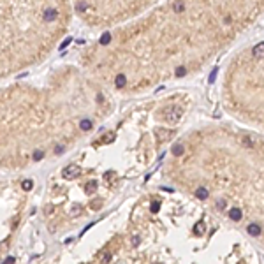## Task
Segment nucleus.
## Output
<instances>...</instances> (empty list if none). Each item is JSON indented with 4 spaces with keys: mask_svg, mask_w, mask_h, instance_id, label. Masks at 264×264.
Here are the masks:
<instances>
[{
    "mask_svg": "<svg viewBox=\"0 0 264 264\" xmlns=\"http://www.w3.org/2000/svg\"><path fill=\"white\" fill-rule=\"evenodd\" d=\"M180 118H181V109H178V107H171V109L165 111V121H169V123H178Z\"/></svg>",
    "mask_w": 264,
    "mask_h": 264,
    "instance_id": "nucleus-1",
    "label": "nucleus"
},
{
    "mask_svg": "<svg viewBox=\"0 0 264 264\" xmlns=\"http://www.w3.org/2000/svg\"><path fill=\"white\" fill-rule=\"evenodd\" d=\"M79 173H81V167L78 164H71L62 171V174H64V178H76Z\"/></svg>",
    "mask_w": 264,
    "mask_h": 264,
    "instance_id": "nucleus-2",
    "label": "nucleus"
},
{
    "mask_svg": "<svg viewBox=\"0 0 264 264\" xmlns=\"http://www.w3.org/2000/svg\"><path fill=\"white\" fill-rule=\"evenodd\" d=\"M252 57L257 58V60H264V43H259L252 50Z\"/></svg>",
    "mask_w": 264,
    "mask_h": 264,
    "instance_id": "nucleus-3",
    "label": "nucleus"
},
{
    "mask_svg": "<svg viewBox=\"0 0 264 264\" xmlns=\"http://www.w3.org/2000/svg\"><path fill=\"white\" fill-rule=\"evenodd\" d=\"M247 232H248L250 236H261L262 229H261V225H259V224H248V227H247Z\"/></svg>",
    "mask_w": 264,
    "mask_h": 264,
    "instance_id": "nucleus-4",
    "label": "nucleus"
},
{
    "mask_svg": "<svg viewBox=\"0 0 264 264\" xmlns=\"http://www.w3.org/2000/svg\"><path fill=\"white\" fill-rule=\"evenodd\" d=\"M241 217H243V213H241V210H240V208H232V210L229 211V218H231V220H234V222L241 220Z\"/></svg>",
    "mask_w": 264,
    "mask_h": 264,
    "instance_id": "nucleus-5",
    "label": "nucleus"
},
{
    "mask_svg": "<svg viewBox=\"0 0 264 264\" xmlns=\"http://www.w3.org/2000/svg\"><path fill=\"white\" fill-rule=\"evenodd\" d=\"M204 231H206V224L203 220H199L194 225V232H195V234H204Z\"/></svg>",
    "mask_w": 264,
    "mask_h": 264,
    "instance_id": "nucleus-6",
    "label": "nucleus"
},
{
    "mask_svg": "<svg viewBox=\"0 0 264 264\" xmlns=\"http://www.w3.org/2000/svg\"><path fill=\"white\" fill-rule=\"evenodd\" d=\"M194 194H195V197H197V199H201V201H204L208 197V190L204 188V187H199V188H197Z\"/></svg>",
    "mask_w": 264,
    "mask_h": 264,
    "instance_id": "nucleus-7",
    "label": "nucleus"
},
{
    "mask_svg": "<svg viewBox=\"0 0 264 264\" xmlns=\"http://www.w3.org/2000/svg\"><path fill=\"white\" fill-rule=\"evenodd\" d=\"M125 83H127L125 76H123V74H118V76H116V79H114V86H116V88H123V86H125Z\"/></svg>",
    "mask_w": 264,
    "mask_h": 264,
    "instance_id": "nucleus-8",
    "label": "nucleus"
},
{
    "mask_svg": "<svg viewBox=\"0 0 264 264\" xmlns=\"http://www.w3.org/2000/svg\"><path fill=\"white\" fill-rule=\"evenodd\" d=\"M95 188H97V181H95V180H92V181H88V183L85 185V192L90 194V192H93Z\"/></svg>",
    "mask_w": 264,
    "mask_h": 264,
    "instance_id": "nucleus-9",
    "label": "nucleus"
},
{
    "mask_svg": "<svg viewBox=\"0 0 264 264\" xmlns=\"http://www.w3.org/2000/svg\"><path fill=\"white\" fill-rule=\"evenodd\" d=\"M79 127H81V130H90V128H92V121H90V120H83L81 123H79Z\"/></svg>",
    "mask_w": 264,
    "mask_h": 264,
    "instance_id": "nucleus-10",
    "label": "nucleus"
},
{
    "mask_svg": "<svg viewBox=\"0 0 264 264\" xmlns=\"http://www.w3.org/2000/svg\"><path fill=\"white\" fill-rule=\"evenodd\" d=\"M173 153H174V155H181V153H183V146H181V144H176V146L173 148Z\"/></svg>",
    "mask_w": 264,
    "mask_h": 264,
    "instance_id": "nucleus-11",
    "label": "nucleus"
},
{
    "mask_svg": "<svg viewBox=\"0 0 264 264\" xmlns=\"http://www.w3.org/2000/svg\"><path fill=\"white\" fill-rule=\"evenodd\" d=\"M158 210H160V203H158V201H155V203L151 204V211H153V213H157Z\"/></svg>",
    "mask_w": 264,
    "mask_h": 264,
    "instance_id": "nucleus-12",
    "label": "nucleus"
},
{
    "mask_svg": "<svg viewBox=\"0 0 264 264\" xmlns=\"http://www.w3.org/2000/svg\"><path fill=\"white\" fill-rule=\"evenodd\" d=\"M185 72H187L185 67H180L178 71H176V76H178V78H180V76H185Z\"/></svg>",
    "mask_w": 264,
    "mask_h": 264,
    "instance_id": "nucleus-13",
    "label": "nucleus"
},
{
    "mask_svg": "<svg viewBox=\"0 0 264 264\" xmlns=\"http://www.w3.org/2000/svg\"><path fill=\"white\" fill-rule=\"evenodd\" d=\"M32 185H34L32 181H23V188H25V190H30V188H32Z\"/></svg>",
    "mask_w": 264,
    "mask_h": 264,
    "instance_id": "nucleus-14",
    "label": "nucleus"
},
{
    "mask_svg": "<svg viewBox=\"0 0 264 264\" xmlns=\"http://www.w3.org/2000/svg\"><path fill=\"white\" fill-rule=\"evenodd\" d=\"M132 245H134V247L139 245V236H134V238H132Z\"/></svg>",
    "mask_w": 264,
    "mask_h": 264,
    "instance_id": "nucleus-15",
    "label": "nucleus"
},
{
    "mask_svg": "<svg viewBox=\"0 0 264 264\" xmlns=\"http://www.w3.org/2000/svg\"><path fill=\"white\" fill-rule=\"evenodd\" d=\"M243 144H245V146H248V148H250V146H252V141H250V139H243Z\"/></svg>",
    "mask_w": 264,
    "mask_h": 264,
    "instance_id": "nucleus-16",
    "label": "nucleus"
},
{
    "mask_svg": "<svg viewBox=\"0 0 264 264\" xmlns=\"http://www.w3.org/2000/svg\"><path fill=\"white\" fill-rule=\"evenodd\" d=\"M43 157V151H35V155H34V158H41Z\"/></svg>",
    "mask_w": 264,
    "mask_h": 264,
    "instance_id": "nucleus-17",
    "label": "nucleus"
},
{
    "mask_svg": "<svg viewBox=\"0 0 264 264\" xmlns=\"http://www.w3.org/2000/svg\"><path fill=\"white\" fill-rule=\"evenodd\" d=\"M102 261H111V254H106V255L102 257Z\"/></svg>",
    "mask_w": 264,
    "mask_h": 264,
    "instance_id": "nucleus-18",
    "label": "nucleus"
}]
</instances>
